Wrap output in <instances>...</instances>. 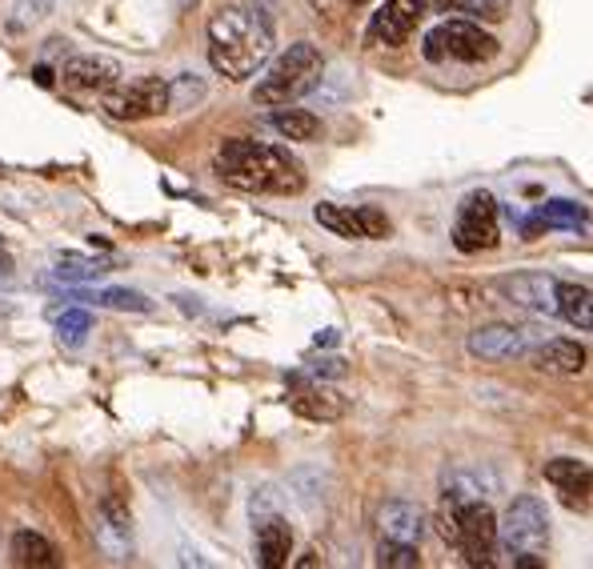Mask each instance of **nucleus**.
Segmentation results:
<instances>
[{
  "mask_svg": "<svg viewBox=\"0 0 593 569\" xmlns=\"http://www.w3.org/2000/svg\"><path fill=\"white\" fill-rule=\"evenodd\" d=\"M505 297L521 309H537V313H557V301H553V289L557 280L545 277V272H517V277H505L501 280Z\"/></svg>",
  "mask_w": 593,
  "mask_h": 569,
  "instance_id": "obj_12",
  "label": "nucleus"
},
{
  "mask_svg": "<svg viewBox=\"0 0 593 569\" xmlns=\"http://www.w3.org/2000/svg\"><path fill=\"white\" fill-rule=\"evenodd\" d=\"M501 240L497 229V200L489 192H469V197L457 205V221H453V245L461 253H481V248H493Z\"/></svg>",
  "mask_w": 593,
  "mask_h": 569,
  "instance_id": "obj_8",
  "label": "nucleus"
},
{
  "mask_svg": "<svg viewBox=\"0 0 593 569\" xmlns=\"http://www.w3.org/2000/svg\"><path fill=\"white\" fill-rule=\"evenodd\" d=\"M56 264H61L56 272H61L64 280H96L101 272H109L104 261H93V256H80V253H61Z\"/></svg>",
  "mask_w": 593,
  "mask_h": 569,
  "instance_id": "obj_25",
  "label": "nucleus"
},
{
  "mask_svg": "<svg viewBox=\"0 0 593 569\" xmlns=\"http://www.w3.org/2000/svg\"><path fill=\"white\" fill-rule=\"evenodd\" d=\"M64 85L77 88V93H104L120 80V64L109 61V56H93V53H80V56H69L61 69Z\"/></svg>",
  "mask_w": 593,
  "mask_h": 569,
  "instance_id": "obj_10",
  "label": "nucleus"
},
{
  "mask_svg": "<svg viewBox=\"0 0 593 569\" xmlns=\"http://www.w3.org/2000/svg\"><path fill=\"white\" fill-rule=\"evenodd\" d=\"M357 221H361V232H365V240H381V237H389V216L381 213V208H373V205H361L357 208Z\"/></svg>",
  "mask_w": 593,
  "mask_h": 569,
  "instance_id": "obj_31",
  "label": "nucleus"
},
{
  "mask_svg": "<svg viewBox=\"0 0 593 569\" xmlns=\"http://www.w3.org/2000/svg\"><path fill=\"white\" fill-rule=\"evenodd\" d=\"M321 72H325V56L317 45L309 40H296L288 45L277 61L264 69V77L253 85V104L261 109H280V104L301 101L305 93L321 85Z\"/></svg>",
  "mask_w": 593,
  "mask_h": 569,
  "instance_id": "obj_3",
  "label": "nucleus"
},
{
  "mask_svg": "<svg viewBox=\"0 0 593 569\" xmlns=\"http://www.w3.org/2000/svg\"><path fill=\"white\" fill-rule=\"evenodd\" d=\"M296 385H301V381H296ZM288 409H293L296 417H305V421L329 425V421H341L349 405H345L341 393L325 389V385H301V389L288 397Z\"/></svg>",
  "mask_w": 593,
  "mask_h": 569,
  "instance_id": "obj_11",
  "label": "nucleus"
},
{
  "mask_svg": "<svg viewBox=\"0 0 593 569\" xmlns=\"http://www.w3.org/2000/svg\"><path fill=\"white\" fill-rule=\"evenodd\" d=\"M200 96H205V85H200L192 72H184L181 80H173V85H168V109H192Z\"/></svg>",
  "mask_w": 593,
  "mask_h": 569,
  "instance_id": "obj_28",
  "label": "nucleus"
},
{
  "mask_svg": "<svg viewBox=\"0 0 593 569\" xmlns=\"http://www.w3.org/2000/svg\"><path fill=\"white\" fill-rule=\"evenodd\" d=\"M213 168L224 184L240 192H277V197H293L305 189V165L280 144H256L245 136L221 141L213 157Z\"/></svg>",
  "mask_w": 593,
  "mask_h": 569,
  "instance_id": "obj_2",
  "label": "nucleus"
},
{
  "mask_svg": "<svg viewBox=\"0 0 593 569\" xmlns=\"http://www.w3.org/2000/svg\"><path fill=\"white\" fill-rule=\"evenodd\" d=\"M377 565L381 569H417L421 565V553H417V545H409V541L381 537V545H377Z\"/></svg>",
  "mask_w": 593,
  "mask_h": 569,
  "instance_id": "obj_24",
  "label": "nucleus"
},
{
  "mask_svg": "<svg viewBox=\"0 0 593 569\" xmlns=\"http://www.w3.org/2000/svg\"><path fill=\"white\" fill-rule=\"evenodd\" d=\"M56 333H61L64 345H80L93 333V317H88L85 309H64L61 317H56Z\"/></svg>",
  "mask_w": 593,
  "mask_h": 569,
  "instance_id": "obj_27",
  "label": "nucleus"
},
{
  "mask_svg": "<svg viewBox=\"0 0 593 569\" xmlns=\"http://www.w3.org/2000/svg\"><path fill=\"white\" fill-rule=\"evenodd\" d=\"M585 361H589L585 345L565 341V337H553V341H545V345H537V349H533V369H541V373L573 377V373H581V369H585Z\"/></svg>",
  "mask_w": 593,
  "mask_h": 569,
  "instance_id": "obj_13",
  "label": "nucleus"
},
{
  "mask_svg": "<svg viewBox=\"0 0 593 569\" xmlns=\"http://www.w3.org/2000/svg\"><path fill=\"white\" fill-rule=\"evenodd\" d=\"M321 229H329L333 237H345V240H365L361 232V221H357V208H341V205H317L313 208Z\"/></svg>",
  "mask_w": 593,
  "mask_h": 569,
  "instance_id": "obj_22",
  "label": "nucleus"
},
{
  "mask_svg": "<svg viewBox=\"0 0 593 569\" xmlns=\"http://www.w3.org/2000/svg\"><path fill=\"white\" fill-rule=\"evenodd\" d=\"M557 493H561V501H565L569 509H589V477L573 481V485H561Z\"/></svg>",
  "mask_w": 593,
  "mask_h": 569,
  "instance_id": "obj_33",
  "label": "nucleus"
},
{
  "mask_svg": "<svg viewBox=\"0 0 593 569\" xmlns=\"http://www.w3.org/2000/svg\"><path fill=\"white\" fill-rule=\"evenodd\" d=\"M553 301H557V313L573 329H581V333H589V329H593V293H589V285H577V280H557V289H553Z\"/></svg>",
  "mask_w": 593,
  "mask_h": 569,
  "instance_id": "obj_17",
  "label": "nucleus"
},
{
  "mask_svg": "<svg viewBox=\"0 0 593 569\" xmlns=\"http://www.w3.org/2000/svg\"><path fill=\"white\" fill-rule=\"evenodd\" d=\"M481 493H497V473L485 469V465H469V469H453L445 473V497L449 501H473Z\"/></svg>",
  "mask_w": 593,
  "mask_h": 569,
  "instance_id": "obj_18",
  "label": "nucleus"
},
{
  "mask_svg": "<svg viewBox=\"0 0 593 569\" xmlns=\"http://www.w3.org/2000/svg\"><path fill=\"white\" fill-rule=\"evenodd\" d=\"M381 533L393 537V541L417 545V541H421V533H425L421 505H413V501H385V509H381Z\"/></svg>",
  "mask_w": 593,
  "mask_h": 569,
  "instance_id": "obj_15",
  "label": "nucleus"
},
{
  "mask_svg": "<svg viewBox=\"0 0 593 569\" xmlns=\"http://www.w3.org/2000/svg\"><path fill=\"white\" fill-rule=\"evenodd\" d=\"M101 513H104V521H109V529H112L117 537H128V533H133V517H128V505L120 501V493H104Z\"/></svg>",
  "mask_w": 593,
  "mask_h": 569,
  "instance_id": "obj_30",
  "label": "nucleus"
},
{
  "mask_svg": "<svg viewBox=\"0 0 593 569\" xmlns=\"http://www.w3.org/2000/svg\"><path fill=\"white\" fill-rule=\"evenodd\" d=\"M453 545L461 549L465 565H481V569L493 565V553H497V517H493V509H489L481 497L457 505V537H453Z\"/></svg>",
  "mask_w": 593,
  "mask_h": 569,
  "instance_id": "obj_6",
  "label": "nucleus"
},
{
  "mask_svg": "<svg viewBox=\"0 0 593 569\" xmlns=\"http://www.w3.org/2000/svg\"><path fill=\"white\" fill-rule=\"evenodd\" d=\"M56 0H16V24H40L53 16Z\"/></svg>",
  "mask_w": 593,
  "mask_h": 569,
  "instance_id": "obj_32",
  "label": "nucleus"
},
{
  "mask_svg": "<svg viewBox=\"0 0 593 569\" xmlns=\"http://www.w3.org/2000/svg\"><path fill=\"white\" fill-rule=\"evenodd\" d=\"M12 269H16V264H12V256H8L4 248H0V277H12Z\"/></svg>",
  "mask_w": 593,
  "mask_h": 569,
  "instance_id": "obj_36",
  "label": "nucleus"
},
{
  "mask_svg": "<svg viewBox=\"0 0 593 569\" xmlns=\"http://www.w3.org/2000/svg\"><path fill=\"white\" fill-rule=\"evenodd\" d=\"M12 561H16V565L48 569V565H56V549H53L48 537L32 533V529H16V533H12Z\"/></svg>",
  "mask_w": 593,
  "mask_h": 569,
  "instance_id": "obj_20",
  "label": "nucleus"
},
{
  "mask_svg": "<svg viewBox=\"0 0 593 569\" xmlns=\"http://www.w3.org/2000/svg\"><path fill=\"white\" fill-rule=\"evenodd\" d=\"M32 77H37V85H40V88H53V80H56V77H53V69H45V64H37V69H32Z\"/></svg>",
  "mask_w": 593,
  "mask_h": 569,
  "instance_id": "obj_35",
  "label": "nucleus"
},
{
  "mask_svg": "<svg viewBox=\"0 0 593 569\" xmlns=\"http://www.w3.org/2000/svg\"><path fill=\"white\" fill-rule=\"evenodd\" d=\"M317 345H337V333H333V329H325V333H317Z\"/></svg>",
  "mask_w": 593,
  "mask_h": 569,
  "instance_id": "obj_37",
  "label": "nucleus"
},
{
  "mask_svg": "<svg viewBox=\"0 0 593 569\" xmlns=\"http://www.w3.org/2000/svg\"><path fill=\"white\" fill-rule=\"evenodd\" d=\"M497 37H489L477 20H445L425 37V61H461V64H485L497 56Z\"/></svg>",
  "mask_w": 593,
  "mask_h": 569,
  "instance_id": "obj_4",
  "label": "nucleus"
},
{
  "mask_svg": "<svg viewBox=\"0 0 593 569\" xmlns=\"http://www.w3.org/2000/svg\"><path fill=\"white\" fill-rule=\"evenodd\" d=\"M272 56V24L261 8L224 4L208 16V64L224 80H248Z\"/></svg>",
  "mask_w": 593,
  "mask_h": 569,
  "instance_id": "obj_1",
  "label": "nucleus"
},
{
  "mask_svg": "<svg viewBox=\"0 0 593 569\" xmlns=\"http://www.w3.org/2000/svg\"><path fill=\"white\" fill-rule=\"evenodd\" d=\"M256 553H261L264 569H280L288 565V553H293V529L285 517H264L256 529Z\"/></svg>",
  "mask_w": 593,
  "mask_h": 569,
  "instance_id": "obj_16",
  "label": "nucleus"
},
{
  "mask_svg": "<svg viewBox=\"0 0 593 569\" xmlns=\"http://www.w3.org/2000/svg\"><path fill=\"white\" fill-rule=\"evenodd\" d=\"M437 8H453V12H465L469 20H505L509 16V0H433Z\"/></svg>",
  "mask_w": 593,
  "mask_h": 569,
  "instance_id": "obj_23",
  "label": "nucleus"
},
{
  "mask_svg": "<svg viewBox=\"0 0 593 569\" xmlns=\"http://www.w3.org/2000/svg\"><path fill=\"white\" fill-rule=\"evenodd\" d=\"M589 477V465L577 461V457H553V461H545V481L549 485H573V481Z\"/></svg>",
  "mask_w": 593,
  "mask_h": 569,
  "instance_id": "obj_26",
  "label": "nucleus"
},
{
  "mask_svg": "<svg viewBox=\"0 0 593 569\" xmlns=\"http://www.w3.org/2000/svg\"><path fill=\"white\" fill-rule=\"evenodd\" d=\"M497 541H501V549L509 557H517V553H541L545 541H549V513H545V505L529 493L517 497L509 505V513H505V521L497 525Z\"/></svg>",
  "mask_w": 593,
  "mask_h": 569,
  "instance_id": "obj_5",
  "label": "nucleus"
},
{
  "mask_svg": "<svg viewBox=\"0 0 593 569\" xmlns=\"http://www.w3.org/2000/svg\"><path fill=\"white\" fill-rule=\"evenodd\" d=\"M521 349H525V333L513 325H481L477 333H469V353L481 361L517 357Z\"/></svg>",
  "mask_w": 593,
  "mask_h": 569,
  "instance_id": "obj_14",
  "label": "nucleus"
},
{
  "mask_svg": "<svg viewBox=\"0 0 593 569\" xmlns=\"http://www.w3.org/2000/svg\"><path fill=\"white\" fill-rule=\"evenodd\" d=\"M317 373H325V377H341V373H345V365H341L337 357H325V361L317 365Z\"/></svg>",
  "mask_w": 593,
  "mask_h": 569,
  "instance_id": "obj_34",
  "label": "nucleus"
},
{
  "mask_svg": "<svg viewBox=\"0 0 593 569\" xmlns=\"http://www.w3.org/2000/svg\"><path fill=\"white\" fill-rule=\"evenodd\" d=\"M585 221H589V216H585V208L581 205H573V200H545L541 208H537V216L533 221L525 224V237H533L537 229H585Z\"/></svg>",
  "mask_w": 593,
  "mask_h": 569,
  "instance_id": "obj_19",
  "label": "nucleus"
},
{
  "mask_svg": "<svg viewBox=\"0 0 593 569\" xmlns=\"http://www.w3.org/2000/svg\"><path fill=\"white\" fill-rule=\"evenodd\" d=\"M104 109L117 120H152L160 112H168V80L160 77H141L128 85L104 88Z\"/></svg>",
  "mask_w": 593,
  "mask_h": 569,
  "instance_id": "obj_7",
  "label": "nucleus"
},
{
  "mask_svg": "<svg viewBox=\"0 0 593 569\" xmlns=\"http://www.w3.org/2000/svg\"><path fill=\"white\" fill-rule=\"evenodd\" d=\"M96 301L104 305V309H120V313H149L152 305L144 301L141 293H133V289H104Z\"/></svg>",
  "mask_w": 593,
  "mask_h": 569,
  "instance_id": "obj_29",
  "label": "nucleus"
},
{
  "mask_svg": "<svg viewBox=\"0 0 593 569\" xmlns=\"http://www.w3.org/2000/svg\"><path fill=\"white\" fill-rule=\"evenodd\" d=\"M425 16V0H385L381 8L373 12V20H369V32L365 40L373 48H397L409 40V32L417 28V20Z\"/></svg>",
  "mask_w": 593,
  "mask_h": 569,
  "instance_id": "obj_9",
  "label": "nucleus"
},
{
  "mask_svg": "<svg viewBox=\"0 0 593 569\" xmlns=\"http://www.w3.org/2000/svg\"><path fill=\"white\" fill-rule=\"evenodd\" d=\"M269 125L277 128L285 141H313V136L321 133V120L313 117L309 109H288V104H280V109H272Z\"/></svg>",
  "mask_w": 593,
  "mask_h": 569,
  "instance_id": "obj_21",
  "label": "nucleus"
},
{
  "mask_svg": "<svg viewBox=\"0 0 593 569\" xmlns=\"http://www.w3.org/2000/svg\"><path fill=\"white\" fill-rule=\"evenodd\" d=\"M349 4H369V0H349Z\"/></svg>",
  "mask_w": 593,
  "mask_h": 569,
  "instance_id": "obj_38",
  "label": "nucleus"
}]
</instances>
